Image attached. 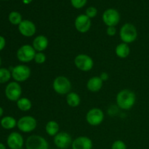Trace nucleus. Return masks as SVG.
<instances>
[{"instance_id":"f257e3e1","label":"nucleus","mask_w":149,"mask_h":149,"mask_svg":"<svg viewBox=\"0 0 149 149\" xmlns=\"http://www.w3.org/2000/svg\"><path fill=\"white\" fill-rule=\"evenodd\" d=\"M116 102L118 107L122 110H130L136 102V95L132 90L124 89L116 95Z\"/></svg>"},{"instance_id":"f03ea898","label":"nucleus","mask_w":149,"mask_h":149,"mask_svg":"<svg viewBox=\"0 0 149 149\" xmlns=\"http://www.w3.org/2000/svg\"><path fill=\"white\" fill-rule=\"evenodd\" d=\"M119 37L124 43L130 44L134 42L138 38L136 27L130 23H125L119 31Z\"/></svg>"},{"instance_id":"7ed1b4c3","label":"nucleus","mask_w":149,"mask_h":149,"mask_svg":"<svg viewBox=\"0 0 149 149\" xmlns=\"http://www.w3.org/2000/svg\"><path fill=\"white\" fill-rule=\"evenodd\" d=\"M71 82L69 79L64 76H58L54 79L52 83L53 90L57 94L64 95H67L71 92Z\"/></svg>"},{"instance_id":"20e7f679","label":"nucleus","mask_w":149,"mask_h":149,"mask_svg":"<svg viewBox=\"0 0 149 149\" xmlns=\"http://www.w3.org/2000/svg\"><path fill=\"white\" fill-rule=\"evenodd\" d=\"M12 78L17 82H24L29 79L31 74V68L28 65L20 64L13 67L11 70Z\"/></svg>"},{"instance_id":"39448f33","label":"nucleus","mask_w":149,"mask_h":149,"mask_svg":"<svg viewBox=\"0 0 149 149\" xmlns=\"http://www.w3.org/2000/svg\"><path fill=\"white\" fill-rule=\"evenodd\" d=\"M26 149H49V143L44 137L32 135L28 137L26 143Z\"/></svg>"},{"instance_id":"423d86ee","label":"nucleus","mask_w":149,"mask_h":149,"mask_svg":"<svg viewBox=\"0 0 149 149\" xmlns=\"http://www.w3.org/2000/svg\"><path fill=\"white\" fill-rule=\"evenodd\" d=\"M36 52L32 45H23L17 49V58L21 63H29L34 60Z\"/></svg>"},{"instance_id":"0eeeda50","label":"nucleus","mask_w":149,"mask_h":149,"mask_svg":"<svg viewBox=\"0 0 149 149\" xmlns=\"http://www.w3.org/2000/svg\"><path fill=\"white\" fill-rule=\"evenodd\" d=\"M74 65L80 71L87 72L93 69L94 61L90 55L86 54H79L74 58Z\"/></svg>"},{"instance_id":"6e6552de","label":"nucleus","mask_w":149,"mask_h":149,"mask_svg":"<svg viewBox=\"0 0 149 149\" xmlns=\"http://www.w3.org/2000/svg\"><path fill=\"white\" fill-rule=\"evenodd\" d=\"M37 127L36 119L32 116H24L17 120V127L24 133H29L34 130Z\"/></svg>"},{"instance_id":"1a4fd4ad","label":"nucleus","mask_w":149,"mask_h":149,"mask_svg":"<svg viewBox=\"0 0 149 149\" xmlns=\"http://www.w3.org/2000/svg\"><path fill=\"white\" fill-rule=\"evenodd\" d=\"M4 94L6 97L10 101L17 102L21 97L22 88L17 81H10L5 87Z\"/></svg>"},{"instance_id":"9d476101","label":"nucleus","mask_w":149,"mask_h":149,"mask_svg":"<svg viewBox=\"0 0 149 149\" xmlns=\"http://www.w3.org/2000/svg\"><path fill=\"white\" fill-rule=\"evenodd\" d=\"M104 113L98 108H93L87 111L86 121L91 126H98L104 120Z\"/></svg>"},{"instance_id":"9b49d317","label":"nucleus","mask_w":149,"mask_h":149,"mask_svg":"<svg viewBox=\"0 0 149 149\" xmlns=\"http://www.w3.org/2000/svg\"><path fill=\"white\" fill-rule=\"evenodd\" d=\"M120 14L119 12L113 8L107 9L104 11L102 15V20L105 25L107 26V27L109 26H116L119 24L120 21Z\"/></svg>"},{"instance_id":"f8f14e48","label":"nucleus","mask_w":149,"mask_h":149,"mask_svg":"<svg viewBox=\"0 0 149 149\" xmlns=\"http://www.w3.org/2000/svg\"><path fill=\"white\" fill-rule=\"evenodd\" d=\"M54 144L59 149H68L71 146L73 140L71 135L66 132H59L54 137Z\"/></svg>"},{"instance_id":"ddd939ff","label":"nucleus","mask_w":149,"mask_h":149,"mask_svg":"<svg viewBox=\"0 0 149 149\" xmlns=\"http://www.w3.org/2000/svg\"><path fill=\"white\" fill-rule=\"evenodd\" d=\"M92 26L91 19L85 14H81L77 16L74 21V26L77 31L84 33L89 31Z\"/></svg>"},{"instance_id":"4468645a","label":"nucleus","mask_w":149,"mask_h":149,"mask_svg":"<svg viewBox=\"0 0 149 149\" xmlns=\"http://www.w3.org/2000/svg\"><path fill=\"white\" fill-rule=\"evenodd\" d=\"M18 31L22 36L25 37H31L36 32V25L29 20H23L18 25Z\"/></svg>"},{"instance_id":"2eb2a0df","label":"nucleus","mask_w":149,"mask_h":149,"mask_svg":"<svg viewBox=\"0 0 149 149\" xmlns=\"http://www.w3.org/2000/svg\"><path fill=\"white\" fill-rule=\"evenodd\" d=\"M7 145L10 149H21L24 145L23 135L17 132H13L7 138Z\"/></svg>"},{"instance_id":"dca6fc26","label":"nucleus","mask_w":149,"mask_h":149,"mask_svg":"<svg viewBox=\"0 0 149 149\" xmlns=\"http://www.w3.org/2000/svg\"><path fill=\"white\" fill-rule=\"evenodd\" d=\"M93 141L90 138L79 136L73 141L71 147L72 149H93Z\"/></svg>"},{"instance_id":"f3484780","label":"nucleus","mask_w":149,"mask_h":149,"mask_svg":"<svg viewBox=\"0 0 149 149\" xmlns=\"http://www.w3.org/2000/svg\"><path fill=\"white\" fill-rule=\"evenodd\" d=\"M49 45L48 39L44 35H39L36 36L32 42V46L36 52H43L47 48Z\"/></svg>"},{"instance_id":"a211bd4d","label":"nucleus","mask_w":149,"mask_h":149,"mask_svg":"<svg viewBox=\"0 0 149 149\" xmlns=\"http://www.w3.org/2000/svg\"><path fill=\"white\" fill-rule=\"evenodd\" d=\"M103 81L100 77H91L87 82V88L91 93H97L102 89Z\"/></svg>"},{"instance_id":"6ab92c4d","label":"nucleus","mask_w":149,"mask_h":149,"mask_svg":"<svg viewBox=\"0 0 149 149\" xmlns=\"http://www.w3.org/2000/svg\"><path fill=\"white\" fill-rule=\"evenodd\" d=\"M115 53H116V56L119 58H126L129 56L130 53V48L128 44L122 42L116 47Z\"/></svg>"},{"instance_id":"aec40b11","label":"nucleus","mask_w":149,"mask_h":149,"mask_svg":"<svg viewBox=\"0 0 149 149\" xmlns=\"http://www.w3.org/2000/svg\"><path fill=\"white\" fill-rule=\"evenodd\" d=\"M17 121L11 116H4L0 121V125L5 130H13L17 126Z\"/></svg>"},{"instance_id":"412c9836","label":"nucleus","mask_w":149,"mask_h":149,"mask_svg":"<svg viewBox=\"0 0 149 149\" xmlns=\"http://www.w3.org/2000/svg\"><path fill=\"white\" fill-rule=\"evenodd\" d=\"M66 103L69 106L72 108L77 107L81 103V97L79 95L74 92H70L66 95Z\"/></svg>"},{"instance_id":"4be33fe9","label":"nucleus","mask_w":149,"mask_h":149,"mask_svg":"<svg viewBox=\"0 0 149 149\" xmlns=\"http://www.w3.org/2000/svg\"><path fill=\"white\" fill-rule=\"evenodd\" d=\"M59 125L54 120L49 121L45 125V131L47 135L51 137H55L59 132Z\"/></svg>"},{"instance_id":"5701e85b","label":"nucleus","mask_w":149,"mask_h":149,"mask_svg":"<svg viewBox=\"0 0 149 149\" xmlns=\"http://www.w3.org/2000/svg\"><path fill=\"white\" fill-rule=\"evenodd\" d=\"M17 107L21 111H29L32 108V103L27 97H20L17 102Z\"/></svg>"},{"instance_id":"b1692460","label":"nucleus","mask_w":149,"mask_h":149,"mask_svg":"<svg viewBox=\"0 0 149 149\" xmlns=\"http://www.w3.org/2000/svg\"><path fill=\"white\" fill-rule=\"evenodd\" d=\"M8 20L11 24L15 25V26H18L22 21V15L20 13L17 11H13L9 14Z\"/></svg>"},{"instance_id":"393cba45","label":"nucleus","mask_w":149,"mask_h":149,"mask_svg":"<svg viewBox=\"0 0 149 149\" xmlns=\"http://www.w3.org/2000/svg\"><path fill=\"white\" fill-rule=\"evenodd\" d=\"M12 77L11 71L6 68H0V84L8 82Z\"/></svg>"},{"instance_id":"a878e982","label":"nucleus","mask_w":149,"mask_h":149,"mask_svg":"<svg viewBox=\"0 0 149 149\" xmlns=\"http://www.w3.org/2000/svg\"><path fill=\"white\" fill-rule=\"evenodd\" d=\"M47 60V56L43 52H36L35 55L34 60L35 63L37 64H43Z\"/></svg>"},{"instance_id":"bb28decb","label":"nucleus","mask_w":149,"mask_h":149,"mask_svg":"<svg viewBox=\"0 0 149 149\" xmlns=\"http://www.w3.org/2000/svg\"><path fill=\"white\" fill-rule=\"evenodd\" d=\"M87 0H71V4L75 9L83 8L86 5Z\"/></svg>"},{"instance_id":"cd10ccee","label":"nucleus","mask_w":149,"mask_h":149,"mask_svg":"<svg viewBox=\"0 0 149 149\" xmlns=\"http://www.w3.org/2000/svg\"><path fill=\"white\" fill-rule=\"evenodd\" d=\"M111 149H127L126 143L121 140H117L113 143Z\"/></svg>"},{"instance_id":"c85d7f7f","label":"nucleus","mask_w":149,"mask_h":149,"mask_svg":"<svg viewBox=\"0 0 149 149\" xmlns=\"http://www.w3.org/2000/svg\"><path fill=\"white\" fill-rule=\"evenodd\" d=\"M85 15L87 17L91 18H94L96 17V15H97V10L96 9V7H89L88 8H87L85 11Z\"/></svg>"},{"instance_id":"c756f323","label":"nucleus","mask_w":149,"mask_h":149,"mask_svg":"<svg viewBox=\"0 0 149 149\" xmlns=\"http://www.w3.org/2000/svg\"><path fill=\"white\" fill-rule=\"evenodd\" d=\"M106 33L109 36H113L116 33V29L114 26H109L106 29Z\"/></svg>"},{"instance_id":"7c9ffc66","label":"nucleus","mask_w":149,"mask_h":149,"mask_svg":"<svg viewBox=\"0 0 149 149\" xmlns=\"http://www.w3.org/2000/svg\"><path fill=\"white\" fill-rule=\"evenodd\" d=\"M6 46V39L4 36L0 35V51L4 49V48Z\"/></svg>"},{"instance_id":"2f4dec72","label":"nucleus","mask_w":149,"mask_h":149,"mask_svg":"<svg viewBox=\"0 0 149 149\" xmlns=\"http://www.w3.org/2000/svg\"><path fill=\"white\" fill-rule=\"evenodd\" d=\"M100 78L101 79L102 81H103V82H104V81H107V80L109 79V75L106 72H103V73H101V74H100Z\"/></svg>"},{"instance_id":"473e14b6","label":"nucleus","mask_w":149,"mask_h":149,"mask_svg":"<svg viewBox=\"0 0 149 149\" xmlns=\"http://www.w3.org/2000/svg\"><path fill=\"white\" fill-rule=\"evenodd\" d=\"M22 1H23V4H30V3L31 2V1H33V0H22Z\"/></svg>"},{"instance_id":"72a5a7b5","label":"nucleus","mask_w":149,"mask_h":149,"mask_svg":"<svg viewBox=\"0 0 149 149\" xmlns=\"http://www.w3.org/2000/svg\"><path fill=\"white\" fill-rule=\"evenodd\" d=\"M3 114H4V109H3L2 107L0 106V117H1L3 116Z\"/></svg>"},{"instance_id":"f704fd0d","label":"nucleus","mask_w":149,"mask_h":149,"mask_svg":"<svg viewBox=\"0 0 149 149\" xmlns=\"http://www.w3.org/2000/svg\"><path fill=\"white\" fill-rule=\"evenodd\" d=\"M0 149H7V147L5 146V145L4 143H0Z\"/></svg>"},{"instance_id":"c9c22d12","label":"nucleus","mask_w":149,"mask_h":149,"mask_svg":"<svg viewBox=\"0 0 149 149\" xmlns=\"http://www.w3.org/2000/svg\"><path fill=\"white\" fill-rule=\"evenodd\" d=\"M1 57H0V68H1Z\"/></svg>"},{"instance_id":"e433bc0d","label":"nucleus","mask_w":149,"mask_h":149,"mask_svg":"<svg viewBox=\"0 0 149 149\" xmlns=\"http://www.w3.org/2000/svg\"><path fill=\"white\" fill-rule=\"evenodd\" d=\"M21 149H23V148H21Z\"/></svg>"}]
</instances>
